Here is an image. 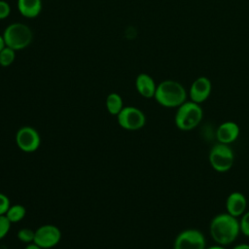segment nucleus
Returning <instances> with one entry per match:
<instances>
[{
	"label": "nucleus",
	"instance_id": "17",
	"mask_svg": "<svg viewBox=\"0 0 249 249\" xmlns=\"http://www.w3.org/2000/svg\"><path fill=\"white\" fill-rule=\"evenodd\" d=\"M16 59V51L5 46L0 52V66L8 67L14 63Z\"/></svg>",
	"mask_w": 249,
	"mask_h": 249
},
{
	"label": "nucleus",
	"instance_id": "22",
	"mask_svg": "<svg viewBox=\"0 0 249 249\" xmlns=\"http://www.w3.org/2000/svg\"><path fill=\"white\" fill-rule=\"evenodd\" d=\"M11 203L9 197L6 195L0 193V215H5Z\"/></svg>",
	"mask_w": 249,
	"mask_h": 249
},
{
	"label": "nucleus",
	"instance_id": "6",
	"mask_svg": "<svg viewBox=\"0 0 249 249\" xmlns=\"http://www.w3.org/2000/svg\"><path fill=\"white\" fill-rule=\"evenodd\" d=\"M118 124L126 130H138L142 128L146 123L144 113L133 106H126L117 115Z\"/></svg>",
	"mask_w": 249,
	"mask_h": 249
},
{
	"label": "nucleus",
	"instance_id": "14",
	"mask_svg": "<svg viewBox=\"0 0 249 249\" xmlns=\"http://www.w3.org/2000/svg\"><path fill=\"white\" fill-rule=\"evenodd\" d=\"M42 0H18L17 8L19 14L26 18H37L42 11Z\"/></svg>",
	"mask_w": 249,
	"mask_h": 249
},
{
	"label": "nucleus",
	"instance_id": "2",
	"mask_svg": "<svg viewBox=\"0 0 249 249\" xmlns=\"http://www.w3.org/2000/svg\"><path fill=\"white\" fill-rule=\"evenodd\" d=\"M154 98L163 107L178 108L186 101L187 91L181 83L175 80H164L157 85Z\"/></svg>",
	"mask_w": 249,
	"mask_h": 249
},
{
	"label": "nucleus",
	"instance_id": "3",
	"mask_svg": "<svg viewBox=\"0 0 249 249\" xmlns=\"http://www.w3.org/2000/svg\"><path fill=\"white\" fill-rule=\"evenodd\" d=\"M2 36L5 45L16 52L26 49L33 40L31 28L22 22H13L6 26Z\"/></svg>",
	"mask_w": 249,
	"mask_h": 249
},
{
	"label": "nucleus",
	"instance_id": "9",
	"mask_svg": "<svg viewBox=\"0 0 249 249\" xmlns=\"http://www.w3.org/2000/svg\"><path fill=\"white\" fill-rule=\"evenodd\" d=\"M61 238L60 230L53 225H43L35 231L34 243L43 249H49L58 244Z\"/></svg>",
	"mask_w": 249,
	"mask_h": 249
},
{
	"label": "nucleus",
	"instance_id": "13",
	"mask_svg": "<svg viewBox=\"0 0 249 249\" xmlns=\"http://www.w3.org/2000/svg\"><path fill=\"white\" fill-rule=\"evenodd\" d=\"M247 205L245 196L239 192L231 193L226 201V207L229 214L233 217H238L244 213Z\"/></svg>",
	"mask_w": 249,
	"mask_h": 249
},
{
	"label": "nucleus",
	"instance_id": "21",
	"mask_svg": "<svg viewBox=\"0 0 249 249\" xmlns=\"http://www.w3.org/2000/svg\"><path fill=\"white\" fill-rule=\"evenodd\" d=\"M11 14V6L5 0H0V20L7 18Z\"/></svg>",
	"mask_w": 249,
	"mask_h": 249
},
{
	"label": "nucleus",
	"instance_id": "26",
	"mask_svg": "<svg viewBox=\"0 0 249 249\" xmlns=\"http://www.w3.org/2000/svg\"><path fill=\"white\" fill-rule=\"evenodd\" d=\"M208 249H225V248L222 247V246H212V247H210Z\"/></svg>",
	"mask_w": 249,
	"mask_h": 249
},
{
	"label": "nucleus",
	"instance_id": "25",
	"mask_svg": "<svg viewBox=\"0 0 249 249\" xmlns=\"http://www.w3.org/2000/svg\"><path fill=\"white\" fill-rule=\"evenodd\" d=\"M5 46H6V45H5V42H4V38H3L2 34H0V52H1V50H2Z\"/></svg>",
	"mask_w": 249,
	"mask_h": 249
},
{
	"label": "nucleus",
	"instance_id": "24",
	"mask_svg": "<svg viewBox=\"0 0 249 249\" xmlns=\"http://www.w3.org/2000/svg\"><path fill=\"white\" fill-rule=\"evenodd\" d=\"M232 249H249V244H245V243L238 244V245L234 246Z\"/></svg>",
	"mask_w": 249,
	"mask_h": 249
},
{
	"label": "nucleus",
	"instance_id": "10",
	"mask_svg": "<svg viewBox=\"0 0 249 249\" xmlns=\"http://www.w3.org/2000/svg\"><path fill=\"white\" fill-rule=\"evenodd\" d=\"M211 90L212 83L210 79L205 76H200L192 83L189 89V95L192 101L200 104L209 97Z\"/></svg>",
	"mask_w": 249,
	"mask_h": 249
},
{
	"label": "nucleus",
	"instance_id": "11",
	"mask_svg": "<svg viewBox=\"0 0 249 249\" xmlns=\"http://www.w3.org/2000/svg\"><path fill=\"white\" fill-rule=\"evenodd\" d=\"M135 88L141 96L145 98H152L155 95L157 85L149 74L140 73L135 79Z\"/></svg>",
	"mask_w": 249,
	"mask_h": 249
},
{
	"label": "nucleus",
	"instance_id": "18",
	"mask_svg": "<svg viewBox=\"0 0 249 249\" xmlns=\"http://www.w3.org/2000/svg\"><path fill=\"white\" fill-rule=\"evenodd\" d=\"M17 236L21 242L29 244L34 241L35 231H33L32 229H29V228H22L18 231Z\"/></svg>",
	"mask_w": 249,
	"mask_h": 249
},
{
	"label": "nucleus",
	"instance_id": "7",
	"mask_svg": "<svg viewBox=\"0 0 249 249\" xmlns=\"http://www.w3.org/2000/svg\"><path fill=\"white\" fill-rule=\"evenodd\" d=\"M173 247L174 249H205V238L198 230H185L176 236Z\"/></svg>",
	"mask_w": 249,
	"mask_h": 249
},
{
	"label": "nucleus",
	"instance_id": "19",
	"mask_svg": "<svg viewBox=\"0 0 249 249\" xmlns=\"http://www.w3.org/2000/svg\"><path fill=\"white\" fill-rule=\"evenodd\" d=\"M12 223L7 219L5 215H0V240L7 235L10 231Z\"/></svg>",
	"mask_w": 249,
	"mask_h": 249
},
{
	"label": "nucleus",
	"instance_id": "1",
	"mask_svg": "<svg viewBox=\"0 0 249 249\" xmlns=\"http://www.w3.org/2000/svg\"><path fill=\"white\" fill-rule=\"evenodd\" d=\"M239 231V222L236 220V217L229 213H222L215 216L210 223V234L213 240L220 245H227L233 242Z\"/></svg>",
	"mask_w": 249,
	"mask_h": 249
},
{
	"label": "nucleus",
	"instance_id": "23",
	"mask_svg": "<svg viewBox=\"0 0 249 249\" xmlns=\"http://www.w3.org/2000/svg\"><path fill=\"white\" fill-rule=\"evenodd\" d=\"M24 249H43V248H41L40 246H38L37 244H35L34 242H32V243L27 244Z\"/></svg>",
	"mask_w": 249,
	"mask_h": 249
},
{
	"label": "nucleus",
	"instance_id": "12",
	"mask_svg": "<svg viewBox=\"0 0 249 249\" xmlns=\"http://www.w3.org/2000/svg\"><path fill=\"white\" fill-rule=\"evenodd\" d=\"M239 135V127L233 122H225L221 124L217 129L216 137L219 143L230 144L233 142Z\"/></svg>",
	"mask_w": 249,
	"mask_h": 249
},
{
	"label": "nucleus",
	"instance_id": "15",
	"mask_svg": "<svg viewBox=\"0 0 249 249\" xmlns=\"http://www.w3.org/2000/svg\"><path fill=\"white\" fill-rule=\"evenodd\" d=\"M105 105L107 111L114 116H117L124 108V101L122 96L117 92H111L107 95Z\"/></svg>",
	"mask_w": 249,
	"mask_h": 249
},
{
	"label": "nucleus",
	"instance_id": "20",
	"mask_svg": "<svg viewBox=\"0 0 249 249\" xmlns=\"http://www.w3.org/2000/svg\"><path fill=\"white\" fill-rule=\"evenodd\" d=\"M239 227L242 233L246 236H249V211L243 214L241 221L239 222Z\"/></svg>",
	"mask_w": 249,
	"mask_h": 249
},
{
	"label": "nucleus",
	"instance_id": "5",
	"mask_svg": "<svg viewBox=\"0 0 249 249\" xmlns=\"http://www.w3.org/2000/svg\"><path fill=\"white\" fill-rule=\"evenodd\" d=\"M234 161V155L228 144L218 143L214 145L209 153V162L213 169L218 172L230 170Z\"/></svg>",
	"mask_w": 249,
	"mask_h": 249
},
{
	"label": "nucleus",
	"instance_id": "16",
	"mask_svg": "<svg viewBox=\"0 0 249 249\" xmlns=\"http://www.w3.org/2000/svg\"><path fill=\"white\" fill-rule=\"evenodd\" d=\"M25 214H26V209L23 205L13 204V205H10L5 216L13 224V223H18L20 220H22L24 218Z\"/></svg>",
	"mask_w": 249,
	"mask_h": 249
},
{
	"label": "nucleus",
	"instance_id": "4",
	"mask_svg": "<svg viewBox=\"0 0 249 249\" xmlns=\"http://www.w3.org/2000/svg\"><path fill=\"white\" fill-rule=\"evenodd\" d=\"M203 112L198 103L194 101H185L181 104L175 114V124L181 130H192L202 120Z\"/></svg>",
	"mask_w": 249,
	"mask_h": 249
},
{
	"label": "nucleus",
	"instance_id": "8",
	"mask_svg": "<svg viewBox=\"0 0 249 249\" xmlns=\"http://www.w3.org/2000/svg\"><path fill=\"white\" fill-rule=\"evenodd\" d=\"M17 146L23 152L32 153L35 152L41 143L39 132L32 126H22L16 134Z\"/></svg>",
	"mask_w": 249,
	"mask_h": 249
}]
</instances>
